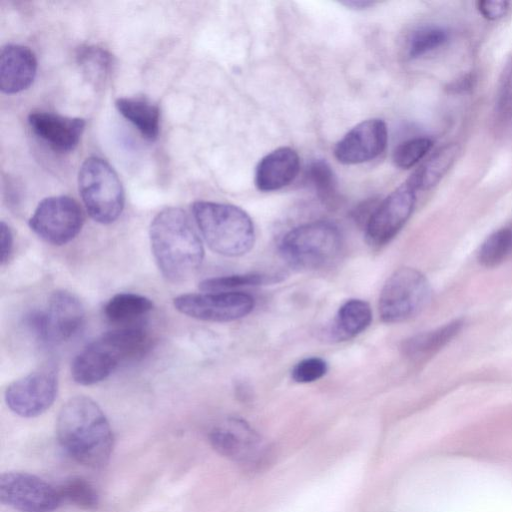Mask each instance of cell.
<instances>
[{
  "instance_id": "obj_12",
  "label": "cell",
  "mask_w": 512,
  "mask_h": 512,
  "mask_svg": "<svg viewBox=\"0 0 512 512\" xmlns=\"http://www.w3.org/2000/svg\"><path fill=\"white\" fill-rule=\"evenodd\" d=\"M173 304L180 313L198 320L229 322L248 315L255 301L241 291L203 292L177 296Z\"/></svg>"
},
{
  "instance_id": "obj_16",
  "label": "cell",
  "mask_w": 512,
  "mask_h": 512,
  "mask_svg": "<svg viewBox=\"0 0 512 512\" xmlns=\"http://www.w3.org/2000/svg\"><path fill=\"white\" fill-rule=\"evenodd\" d=\"M28 123L35 135L59 153L73 151L83 134L86 121L45 111L29 114Z\"/></svg>"
},
{
  "instance_id": "obj_13",
  "label": "cell",
  "mask_w": 512,
  "mask_h": 512,
  "mask_svg": "<svg viewBox=\"0 0 512 512\" xmlns=\"http://www.w3.org/2000/svg\"><path fill=\"white\" fill-rule=\"evenodd\" d=\"M416 203V190L406 181L377 204L365 225L369 245L381 247L390 242L410 218Z\"/></svg>"
},
{
  "instance_id": "obj_35",
  "label": "cell",
  "mask_w": 512,
  "mask_h": 512,
  "mask_svg": "<svg viewBox=\"0 0 512 512\" xmlns=\"http://www.w3.org/2000/svg\"><path fill=\"white\" fill-rule=\"evenodd\" d=\"M342 4H344L348 7H351V8H355V9H363V8H367L371 5H373L374 3L371 1L356 0V1H346V2H343Z\"/></svg>"
},
{
  "instance_id": "obj_9",
  "label": "cell",
  "mask_w": 512,
  "mask_h": 512,
  "mask_svg": "<svg viewBox=\"0 0 512 512\" xmlns=\"http://www.w3.org/2000/svg\"><path fill=\"white\" fill-rule=\"evenodd\" d=\"M84 215L79 204L69 196L43 199L29 219L31 230L52 245H64L80 232Z\"/></svg>"
},
{
  "instance_id": "obj_21",
  "label": "cell",
  "mask_w": 512,
  "mask_h": 512,
  "mask_svg": "<svg viewBox=\"0 0 512 512\" xmlns=\"http://www.w3.org/2000/svg\"><path fill=\"white\" fill-rule=\"evenodd\" d=\"M459 154V146L449 143L436 150L407 180L416 190L434 187L447 173Z\"/></svg>"
},
{
  "instance_id": "obj_29",
  "label": "cell",
  "mask_w": 512,
  "mask_h": 512,
  "mask_svg": "<svg viewBox=\"0 0 512 512\" xmlns=\"http://www.w3.org/2000/svg\"><path fill=\"white\" fill-rule=\"evenodd\" d=\"M448 40L447 31L435 25L421 27L413 32L408 42V55L418 58L444 45Z\"/></svg>"
},
{
  "instance_id": "obj_24",
  "label": "cell",
  "mask_w": 512,
  "mask_h": 512,
  "mask_svg": "<svg viewBox=\"0 0 512 512\" xmlns=\"http://www.w3.org/2000/svg\"><path fill=\"white\" fill-rule=\"evenodd\" d=\"M76 59L85 78L95 86H101L110 76L113 66L111 54L95 45L78 49Z\"/></svg>"
},
{
  "instance_id": "obj_23",
  "label": "cell",
  "mask_w": 512,
  "mask_h": 512,
  "mask_svg": "<svg viewBox=\"0 0 512 512\" xmlns=\"http://www.w3.org/2000/svg\"><path fill=\"white\" fill-rule=\"evenodd\" d=\"M153 309V302L146 296L135 293L114 295L104 306V315L111 323L122 326L133 325Z\"/></svg>"
},
{
  "instance_id": "obj_3",
  "label": "cell",
  "mask_w": 512,
  "mask_h": 512,
  "mask_svg": "<svg viewBox=\"0 0 512 512\" xmlns=\"http://www.w3.org/2000/svg\"><path fill=\"white\" fill-rule=\"evenodd\" d=\"M151 346L147 331L138 325L118 327L102 334L76 355L71 375L81 385L106 379L119 366L143 357Z\"/></svg>"
},
{
  "instance_id": "obj_28",
  "label": "cell",
  "mask_w": 512,
  "mask_h": 512,
  "mask_svg": "<svg viewBox=\"0 0 512 512\" xmlns=\"http://www.w3.org/2000/svg\"><path fill=\"white\" fill-rule=\"evenodd\" d=\"M63 499L84 510H94L99 504V495L93 485L81 477L66 480L58 489Z\"/></svg>"
},
{
  "instance_id": "obj_2",
  "label": "cell",
  "mask_w": 512,
  "mask_h": 512,
  "mask_svg": "<svg viewBox=\"0 0 512 512\" xmlns=\"http://www.w3.org/2000/svg\"><path fill=\"white\" fill-rule=\"evenodd\" d=\"M149 236L156 264L168 281H186L200 267L203 245L182 209L169 207L160 211L150 224Z\"/></svg>"
},
{
  "instance_id": "obj_19",
  "label": "cell",
  "mask_w": 512,
  "mask_h": 512,
  "mask_svg": "<svg viewBox=\"0 0 512 512\" xmlns=\"http://www.w3.org/2000/svg\"><path fill=\"white\" fill-rule=\"evenodd\" d=\"M119 113L149 140L155 141L160 132V109L145 97H121L115 102Z\"/></svg>"
},
{
  "instance_id": "obj_15",
  "label": "cell",
  "mask_w": 512,
  "mask_h": 512,
  "mask_svg": "<svg viewBox=\"0 0 512 512\" xmlns=\"http://www.w3.org/2000/svg\"><path fill=\"white\" fill-rule=\"evenodd\" d=\"M387 141L388 131L383 120L377 118L364 120L338 141L334 148V155L342 164L368 162L385 150Z\"/></svg>"
},
{
  "instance_id": "obj_7",
  "label": "cell",
  "mask_w": 512,
  "mask_h": 512,
  "mask_svg": "<svg viewBox=\"0 0 512 512\" xmlns=\"http://www.w3.org/2000/svg\"><path fill=\"white\" fill-rule=\"evenodd\" d=\"M431 287L418 270L402 267L385 282L379 297V313L386 323L406 321L420 313L429 303Z\"/></svg>"
},
{
  "instance_id": "obj_11",
  "label": "cell",
  "mask_w": 512,
  "mask_h": 512,
  "mask_svg": "<svg viewBox=\"0 0 512 512\" xmlns=\"http://www.w3.org/2000/svg\"><path fill=\"white\" fill-rule=\"evenodd\" d=\"M0 501L20 512H52L62 498L58 489L35 475L8 471L0 476Z\"/></svg>"
},
{
  "instance_id": "obj_20",
  "label": "cell",
  "mask_w": 512,
  "mask_h": 512,
  "mask_svg": "<svg viewBox=\"0 0 512 512\" xmlns=\"http://www.w3.org/2000/svg\"><path fill=\"white\" fill-rule=\"evenodd\" d=\"M463 325L462 319H456L436 329L411 336L402 342V353L411 360L425 359L450 342Z\"/></svg>"
},
{
  "instance_id": "obj_5",
  "label": "cell",
  "mask_w": 512,
  "mask_h": 512,
  "mask_svg": "<svg viewBox=\"0 0 512 512\" xmlns=\"http://www.w3.org/2000/svg\"><path fill=\"white\" fill-rule=\"evenodd\" d=\"M79 192L89 216L101 224H110L121 215L125 196L121 181L104 159H85L78 173Z\"/></svg>"
},
{
  "instance_id": "obj_22",
  "label": "cell",
  "mask_w": 512,
  "mask_h": 512,
  "mask_svg": "<svg viewBox=\"0 0 512 512\" xmlns=\"http://www.w3.org/2000/svg\"><path fill=\"white\" fill-rule=\"evenodd\" d=\"M370 305L361 299H350L343 303L331 327V336L336 340H347L363 332L371 323Z\"/></svg>"
},
{
  "instance_id": "obj_34",
  "label": "cell",
  "mask_w": 512,
  "mask_h": 512,
  "mask_svg": "<svg viewBox=\"0 0 512 512\" xmlns=\"http://www.w3.org/2000/svg\"><path fill=\"white\" fill-rule=\"evenodd\" d=\"M13 248L12 232L6 223L1 222L0 227V251L1 263L4 264L10 257Z\"/></svg>"
},
{
  "instance_id": "obj_30",
  "label": "cell",
  "mask_w": 512,
  "mask_h": 512,
  "mask_svg": "<svg viewBox=\"0 0 512 512\" xmlns=\"http://www.w3.org/2000/svg\"><path fill=\"white\" fill-rule=\"evenodd\" d=\"M432 144L431 139L426 137L409 139L395 148L393 162L398 168L409 169L429 152Z\"/></svg>"
},
{
  "instance_id": "obj_26",
  "label": "cell",
  "mask_w": 512,
  "mask_h": 512,
  "mask_svg": "<svg viewBox=\"0 0 512 512\" xmlns=\"http://www.w3.org/2000/svg\"><path fill=\"white\" fill-rule=\"evenodd\" d=\"M512 253V224L491 233L481 244L478 260L485 267L501 264Z\"/></svg>"
},
{
  "instance_id": "obj_1",
  "label": "cell",
  "mask_w": 512,
  "mask_h": 512,
  "mask_svg": "<svg viewBox=\"0 0 512 512\" xmlns=\"http://www.w3.org/2000/svg\"><path fill=\"white\" fill-rule=\"evenodd\" d=\"M56 435L66 453L82 465L101 468L110 460L113 432L104 412L89 397L76 396L62 406Z\"/></svg>"
},
{
  "instance_id": "obj_18",
  "label": "cell",
  "mask_w": 512,
  "mask_h": 512,
  "mask_svg": "<svg viewBox=\"0 0 512 512\" xmlns=\"http://www.w3.org/2000/svg\"><path fill=\"white\" fill-rule=\"evenodd\" d=\"M300 159L290 147L277 148L265 155L255 170V185L262 192H272L289 185L298 175Z\"/></svg>"
},
{
  "instance_id": "obj_4",
  "label": "cell",
  "mask_w": 512,
  "mask_h": 512,
  "mask_svg": "<svg viewBox=\"0 0 512 512\" xmlns=\"http://www.w3.org/2000/svg\"><path fill=\"white\" fill-rule=\"evenodd\" d=\"M191 209L201 235L214 252L238 257L252 249L255 243L254 225L250 216L240 207L196 201Z\"/></svg>"
},
{
  "instance_id": "obj_31",
  "label": "cell",
  "mask_w": 512,
  "mask_h": 512,
  "mask_svg": "<svg viewBox=\"0 0 512 512\" xmlns=\"http://www.w3.org/2000/svg\"><path fill=\"white\" fill-rule=\"evenodd\" d=\"M327 372V363L319 357L299 361L292 369V378L298 383H310L322 378Z\"/></svg>"
},
{
  "instance_id": "obj_33",
  "label": "cell",
  "mask_w": 512,
  "mask_h": 512,
  "mask_svg": "<svg viewBox=\"0 0 512 512\" xmlns=\"http://www.w3.org/2000/svg\"><path fill=\"white\" fill-rule=\"evenodd\" d=\"M479 13L488 20H498L504 17L509 10V2L502 0L477 2Z\"/></svg>"
},
{
  "instance_id": "obj_14",
  "label": "cell",
  "mask_w": 512,
  "mask_h": 512,
  "mask_svg": "<svg viewBox=\"0 0 512 512\" xmlns=\"http://www.w3.org/2000/svg\"><path fill=\"white\" fill-rule=\"evenodd\" d=\"M209 442L220 455L240 463H256L263 456L260 436L242 419L228 418L209 432Z\"/></svg>"
},
{
  "instance_id": "obj_6",
  "label": "cell",
  "mask_w": 512,
  "mask_h": 512,
  "mask_svg": "<svg viewBox=\"0 0 512 512\" xmlns=\"http://www.w3.org/2000/svg\"><path fill=\"white\" fill-rule=\"evenodd\" d=\"M342 244L337 226L327 221H314L286 233L280 252L292 267L314 270L331 263L339 255Z\"/></svg>"
},
{
  "instance_id": "obj_27",
  "label": "cell",
  "mask_w": 512,
  "mask_h": 512,
  "mask_svg": "<svg viewBox=\"0 0 512 512\" xmlns=\"http://www.w3.org/2000/svg\"><path fill=\"white\" fill-rule=\"evenodd\" d=\"M305 176L322 201L329 205L336 201V177L332 168L325 160L317 159L312 161L306 169Z\"/></svg>"
},
{
  "instance_id": "obj_32",
  "label": "cell",
  "mask_w": 512,
  "mask_h": 512,
  "mask_svg": "<svg viewBox=\"0 0 512 512\" xmlns=\"http://www.w3.org/2000/svg\"><path fill=\"white\" fill-rule=\"evenodd\" d=\"M512 107V56L507 60L501 73L497 92V108L507 112Z\"/></svg>"
},
{
  "instance_id": "obj_10",
  "label": "cell",
  "mask_w": 512,
  "mask_h": 512,
  "mask_svg": "<svg viewBox=\"0 0 512 512\" xmlns=\"http://www.w3.org/2000/svg\"><path fill=\"white\" fill-rule=\"evenodd\" d=\"M58 389V377L51 365L12 382L5 390L4 398L8 408L24 418L37 417L53 404Z\"/></svg>"
},
{
  "instance_id": "obj_25",
  "label": "cell",
  "mask_w": 512,
  "mask_h": 512,
  "mask_svg": "<svg viewBox=\"0 0 512 512\" xmlns=\"http://www.w3.org/2000/svg\"><path fill=\"white\" fill-rule=\"evenodd\" d=\"M279 275L263 273L235 274L203 280L199 288L203 292H237V289L249 286L265 285L277 282Z\"/></svg>"
},
{
  "instance_id": "obj_17",
  "label": "cell",
  "mask_w": 512,
  "mask_h": 512,
  "mask_svg": "<svg viewBox=\"0 0 512 512\" xmlns=\"http://www.w3.org/2000/svg\"><path fill=\"white\" fill-rule=\"evenodd\" d=\"M37 73L35 54L26 46L9 44L0 55V88L3 93L15 94L27 89Z\"/></svg>"
},
{
  "instance_id": "obj_8",
  "label": "cell",
  "mask_w": 512,
  "mask_h": 512,
  "mask_svg": "<svg viewBox=\"0 0 512 512\" xmlns=\"http://www.w3.org/2000/svg\"><path fill=\"white\" fill-rule=\"evenodd\" d=\"M84 315L80 300L68 291L59 290L50 296L47 309L31 313L26 323L39 340L61 343L78 333Z\"/></svg>"
}]
</instances>
